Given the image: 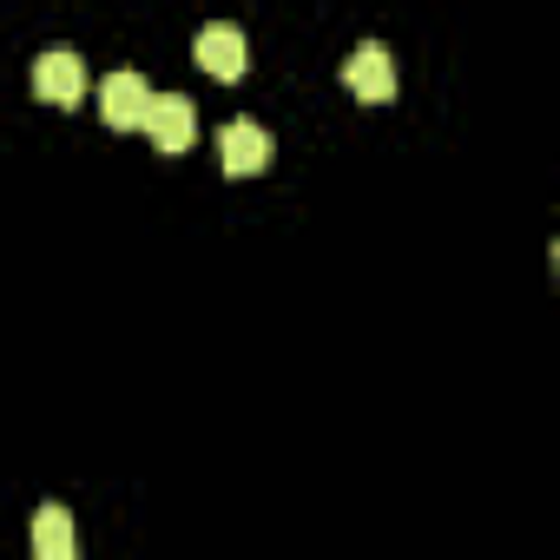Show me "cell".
I'll use <instances>...</instances> for the list:
<instances>
[{"label":"cell","instance_id":"cell-1","mask_svg":"<svg viewBox=\"0 0 560 560\" xmlns=\"http://www.w3.org/2000/svg\"><path fill=\"white\" fill-rule=\"evenodd\" d=\"M139 132H145L159 152H185V145L198 139V113H191V100H185V93H152V106H145Z\"/></svg>","mask_w":560,"mask_h":560},{"label":"cell","instance_id":"cell-2","mask_svg":"<svg viewBox=\"0 0 560 560\" xmlns=\"http://www.w3.org/2000/svg\"><path fill=\"white\" fill-rule=\"evenodd\" d=\"M343 86H350V100H363V106H383V100H396V67H389V47H357L350 60H343Z\"/></svg>","mask_w":560,"mask_h":560},{"label":"cell","instance_id":"cell-3","mask_svg":"<svg viewBox=\"0 0 560 560\" xmlns=\"http://www.w3.org/2000/svg\"><path fill=\"white\" fill-rule=\"evenodd\" d=\"M34 100H47V106H80V100H86V67H80V54H67V47L40 54V60H34Z\"/></svg>","mask_w":560,"mask_h":560},{"label":"cell","instance_id":"cell-4","mask_svg":"<svg viewBox=\"0 0 560 560\" xmlns=\"http://www.w3.org/2000/svg\"><path fill=\"white\" fill-rule=\"evenodd\" d=\"M198 67H205L211 80H244V67H250V40H244V27L211 21V27L198 34Z\"/></svg>","mask_w":560,"mask_h":560},{"label":"cell","instance_id":"cell-5","mask_svg":"<svg viewBox=\"0 0 560 560\" xmlns=\"http://www.w3.org/2000/svg\"><path fill=\"white\" fill-rule=\"evenodd\" d=\"M218 159H224L231 178H250V172L270 165V132H264L257 119H231V126L218 132Z\"/></svg>","mask_w":560,"mask_h":560},{"label":"cell","instance_id":"cell-6","mask_svg":"<svg viewBox=\"0 0 560 560\" xmlns=\"http://www.w3.org/2000/svg\"><path fill=\"white\" fill-rule=\"evenodd\" d=\"M145 106H152V86H145L139 73H113V80L100 86V119H106L113 132H139Z\"/></svg>","mask_w":560,"mask_h":560},{"label":"cell","instance_id":"cell-7","mask_svg":"<svg viewBox=\"0 0 560 560\" xmlns=\"http://www.w3.org/2000/svg\"><path fill=\"white\" fill-rule=\"evenodd\" d=\"M34 553H40V560H73V514H67V508L47 501V508L34 514Z\"/></svg>","mask_w":560,"mask_h":560}]
</instances>
